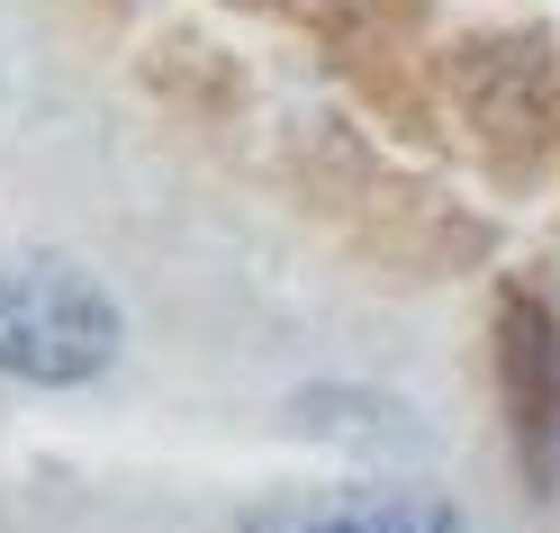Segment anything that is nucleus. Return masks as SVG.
Segmentation results:
<instances>
[{
	"label": "nucleus",
	"mask_w": 560,
	"mask_h": 533,
	"mask_svg": "<svg viewBox=\"0 0 560 533\" xmlns=\"http://www.w3.org/2000/svg\"><path fill=\"white\" fill-rule=\"evenodd\" d=\"M118 299L63 254L0 263V371L27 389H82L118 362Z\"/></svg>",
	"instance_id": "1"
},
{
	"label": "nucleus",
	"mask_w": 560,
	"mask_h": 533,
	"mask_svg": "<svg viewBox=\"0 0 560 533\" xmlns=\"http://www.w3.org/2000/svg\"><path fill=\"white\" fill-rule=\"evenodd\" d=\"M498 344H506V407H515L524 461H534V479H551V425H560V344H551V316L524 290H506Z\"/></svg>",
	"instance_id": "3"
},
{
	"label": "nucleus",
	"mask_w": 560,
	"mask_h": 533,
	"mask_svg": "<svg viewBox=\"0 0 560 533\" xmlns=\"http://www.w3.org/2000/svg\"><path fill=\"white\" fill-rule=\"evenodd\" d=\"M235 533H462V507L416 479H353V488H280L244 507Z\"/></svg>",
	"instance_id": "2"
}]
</instances>
